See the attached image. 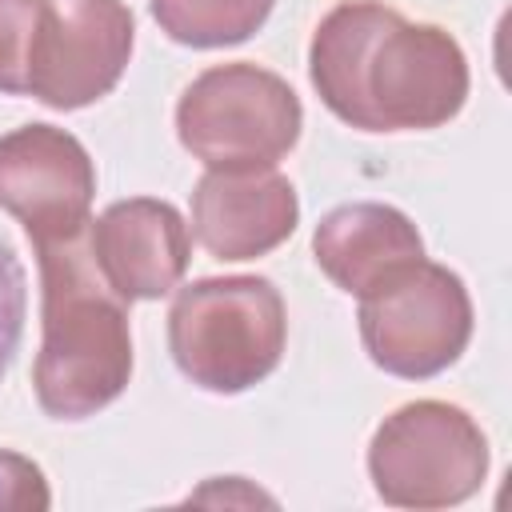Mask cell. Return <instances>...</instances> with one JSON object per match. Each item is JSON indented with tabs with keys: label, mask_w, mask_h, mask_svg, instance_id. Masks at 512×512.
Here are the masks:
<instances>
[{
	"label": "cell",
	"mask_w": 512,
	"mask_h": 512,
	"mask_svg": "<svg viewBox=\"0 0 512 512\" xmlns=\"http://www.w3.org/2000/svg\"><path fill=\"white\" fill-rule=\"evenodd\" d=\"M308 72L320 100L364 132L440 128L468 96L460 44L376 0H344L316 24Z\"/></svg>",
	"instance_id": "obj_1"
},
{
	"label": "cell",
	"mask_w": 512,
	"mask_h": 512,
	"mask_svg": "<svg viewBox=\"0 0 512 512\" xmlns=\"http://www.w3.org/2000/svg\"><path fill=\"white\" fill-rule=\"evenodd\" d=\"M44 280V340L32 368L36 400L56 420L108 408L132 376L128 300L96 268L88 228L36 244Z\"/></svg>",
	"instance_id": "obj_2"
},
{
	"label": "cell",
	"mask_w": 512,
	"mask_h": 512,
	"mask_svg": "<svg viewBox=\"0 0 512 512\" xmlns=\"http://www.w3.org/2000/svg\"><path fill=\"white\" fill-rule=\"evenodd\" d=\"M288 316L260 276H212L188 284L168 312V348L180 372L208 392H244L284 356Z\"/></svg>",
	"instance_id": "obj_3"
},
{
	"label": "cell",
	"mask_w": 512,
	"mask_h": 512,
	"mask_svg": "<svg viewBox=\"0 0 512 512\" xmlns=\"http://www.w3.org/2000/svg\"><path fill=\"white\" fill-rule=\"evenodd\" d=\"M300 124L296 92L276 72L244 60L200 72L176 108L180 144L212 172L272 168L296 144Z\"/></svg>",
	"instance_id": "obj_4"
},
{
	"label": "cell",
	"mask_w": 512,
	"mask_h": 512,
	"mask_svg": "<svg viewBox=\"0 0 512 512\" xmlns=\"http://www.w3.org/2000/svg\"><path fill=\"white\" fill-rule=\"evenodd\" d=\"M368 472L384 504L448 508L484 484L488 440L464 408L444 400H416L396 408L376 428Z\"/></svg>",
	"instance_id": "obj_5"
},
{
	"label": "cell",
	"mask_w": 512,
	"mask_h": 512,
	"mask_svg": "<svg viewBox=\"0 0 512 512\" xmlns=\"http://www.w3.org/2000/svg\"><path fill=\"white\" fill-rule=\"evenodd\" d=\"M360 336L368 356L404 380H424L460 360L472 336V300L456 272L416 260L364 296Z\"/></svg>",
	"instance_id": "obj_6"
},
{
	"label": "cell",
	"mask_w": 512,
	"mask_h": 512,
	"mask_svg": "<svg viewBox=\"0 0 512 512\" xmlns=\"http://www.w3.org/2000/svg\"><path fill=\"white\" fill-rule=\"evenodd\" d=\"M132 56V12L120 0L48 4L28 52V92L48 108L108 96Z\"/></svg>",
	"instance_id": "obj_7"
},
{
	"label": "cell",
	"mask_w": 512,
	"mask_h": 512,
	"mask_svg": "<svg viewBox=\"0 0 512 512\" xmlns=\"http://www.w3.org/2000/svg\"><path fill=\"white\" fill-rule=\"evenodd\" d=\"M96 168L76 136L52 124H24L0 136V208L12 212L32 244L88 228Z\"/></svg>",
	"instance_id": "obj_8"
},
{
	"label": "cell",
	"mask_w": 512,
	"mask_h": 512,
	"mask_svg": "<svg viewBox=\"0 0 512 512\" xmlns=\"http://www.w3.org/2000/svg\"><path fill=\"white\" fill-rule=\"evenodd\" d=\"M88 244L100 276L120 300H156L172 292L188 268V228L164 200H120L92 228Z\"/></svg>",
	"instance_id": "obj_9"
},
{
	"label": "cell",
	"mask_w": 512,
	"mask_h": 512,
	"mask_svg": "<svg viewBox=\"0 0 512 512\" xmlns=\"http://www.w3.org/2000/svg\"><path fill=\"white\" fill-rule=\"evenodd\" d=\"M296 188L260 172H208L192 192V236L216 260H252L284 244L296 228Z\"/></svg>",
	"instance_id": "obj_10"
},
{
	"label": "cell",
	"mask_w": 512,
	"mask_h": 512,
	"mask_svg": "<svg viewBox=\"0 0 512 512\" xmlns=\"http://www.w3.org/2000/svg\"><path fill=\"white\" fill-rule=\"evenodd\" d=\"M312 252L336 288L364 300L424 260V240L416 224L388 204H344L320 220Z\"/></svg>",
	"instance_id": "obj_11"
},
{
	"label": "cell",
	"mask_w": 512,
	"mask_h": 512,
	"mask_svg": "<svg viewBox=\"0 0 512 512\" xmlns=\"http://www.w3.org/2000/svg\"><path fill=\"white\" fill-rule=\"evenodd\" d=\"M272 12V0H152L156 24L188 48H224L248 40Z\"/></svg>",
	"instance_id": "obj_12"
},
{
	"label": "cell",
	"mask_w": 512,
	"mask_h": 512,
	"mask_svg": "<svg viewBox=\"0 0 512 512\" xmlns=\"http://www.w3.org/2000/svg\"><path fill=\"white\" fill-rule=\"evenodd\" d=\"M48 0H0V92H28V52Z\"/></svg>",
	"instance_id": "obj_13"
},
{
	"label": "cell",
	"mask_w": 512,
	"mask_h": 512,
	"mask_svg": "<svg viewBox=\"0 0 512 512\" xmlns=\"http://www.w3.org/2000/svg\"><path fill=\"white\" fill-rule=\"evenodd\" d=\"M24 304H28V292H24L20 256L0 236V380H4V372L20 348V336H24Z\"/></svg>",
	"instance_id": "obj_14"
},
{
	"label": "cell",
	"mask_w": 512,
	"mask_h": 512,
	"mask_svg": "<svg viewBox=\"0 0 512 512\" xmlns=\"http://www.w3.org/2000/svg\"><path fill=\"white\" fill-rule=\"evenodd\" d=\"M48 504L44 472L16 452H0V512H44Z\"/></svg>",
	"instance_id": "obj_15"
}]
</instances>
